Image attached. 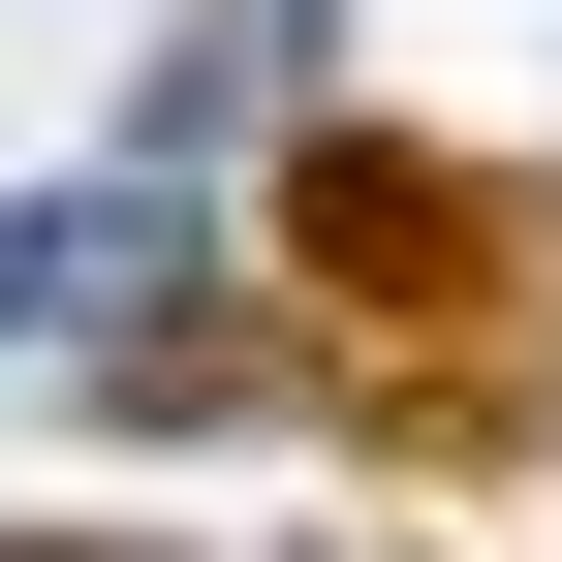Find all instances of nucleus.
<instances>
[{
    "label": "nucleus",
    "instance_id": "f257e3e1",
    "mask_svg": "<svg viewBox=\"0 0 562 562\" xmlns=\"http://www.w3.org/2000/svg\"><path fill=\"white\" fill-rule=\"evenodd\" d=\"M281 250H313L344 313H406V344H531V281H562V220H531V188H501V157H406V125H313Z\"/></svg>",
    "mask_w": 562,
    "mask_h": 562
}]
</instances>
